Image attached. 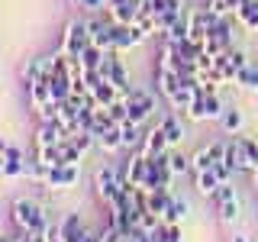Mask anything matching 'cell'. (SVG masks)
Segmentation results:
<instances>
[{
    "instance_id": "obj_1",
    "label": "cell",
    "mask_w": 258,
    "mask_h": 242,
    "mask_svg": "<svg viewBox=\"0 0 258 242\" xmlns=\"http://www.w3.org/2000/svg\"><path fill=\"white\" fill-rule=\"evenodd\" d=\"M10 220L20 232H32V236H45V232L52 229V226H48V213L29 197H16L10 204Z\"/></svg>"
},
{
    "instance_id": "obj_2",
    "label": "cell",
    "mask_w": 258,
    "mask_h": 242,
    "mask_svg": "<svg viewBox=\"0 0 258 242\" xmlns=\"http://www.w3.org/2000/svg\"><path fill=\"white\" fill-rule=\"evenodd\" d=\"M91 29H87V20H68L61 29V42H58V52L61 55H81L87 45H91Z\"/></svg>"
},
{
    "instance_id": "obj_3",
    "label": "cell",
    "mask_w": 258,
    "mask_h": 242,
    "mask_svg": "<svg viewBox=\"0 0 258 242\" xmlns=\"http://www.w3.org/2000/svg\"><path fill=\"white\" fill-rule=\"evenodd\" d=\"M184 113H187V119H194V123H210V119H220L226 113V107H223L220 94L213 91V94H200Z\"/></svg>"
},
{
    "instance_id": "obj_4",
    "label": "cell",
    "mask_w": 258,
    "mask_h": 242,
    "mask_svg": "<svg viewBox=\"0 0 258 242\" xmlns=\"http://www.w3.org/2000/svg\"><path fill=\"white\" fill-rule=\"evenodd\" d=\"M116 191H119V174H116V168H110V165L97 168V171H94V194H97V200L110 204V200L116 197Z\"/></svg>"
},
{
    "instance_id": "obj_5",
    "label": "cell",
    "mask_w": 258,
    "mask_h": 242,
    "mask_svg": "<svg viewBox=\"0 0 258 242\" xmlns=\"http://www.w3.org/2000/svg\"><path fill=\"white\" fill-rule=\"evenodd\" d=\"M145 32L136 26V23H113V52H126V48H136L139 42H145Z\"/></svg>"
},
{
    "instance_id": "obj_6",
    "label": "cell",
    "mask_w": 258,
    "mask_h": 242,
    "mask_svg": "<svg viewBox=\"0 0 258 242\" xmlns=\"http://www.w3.org/2000/svg\"><path fill=\"white\" fill-rule=\"evenodd\" d=\"M97 75H100V81H110V84H116L119 91H129V75H126V68H123V62L116 58V52H107V58H103V65L97 68Z\"/></svg>"
},
{
    "instance_id": "obj_7",
    "label": "cell",
    "mask_w": 258,
    "mask_h": 242,
    "mask_svg": "<svg viewBox=\"0 0 258 242\" xmlns=\"http://www.w3.org/2000/svg\"><path fill=\"white\" fill-rule=\"evenodd\" d=\"M78 171L81 165H58V168H48V177H45V188L52 191H68L78 184Z\"/></svg>"
},
{
    "instance_id": "obj_8",
    "label": "cell",
    "mask_w": 258,
    "mask_h": 242,
    "mask_svg": "<svg viewBox=\"0 0 258 242\" xmlns=\"http://www.w3.org/2000/svg\"><path fill=\"white\" fill-rule=\"evenodd\" d=\"M58 229V236L64 242H87V236H91V229L84 226V220H81L78 213H68V216H61V223L55 226Z\"/></svg>"
},
{
    "instance_id": "obj_9",
    "label": "cell",
    "mask_w": 258,
    "mask_h": 242,
    "mask_svg": "<svg viewBox=\"0 0 258 242\" xmlns=\"http://www.w3.org/2000/svg\"><path fill=\"white\" fill-rule=\"evenodd\" d=\"M26 97H29V107L32 110H42L48 100H55L52 97V78H39V81H29L26 84Z\"/></svg>"
},
{
    "instance_id": "obj_10",
    "label": "cell",
    "mask_w": 258,
    "mask_h": 242,
    "mask_svg": "<svg viewBox=\"0 0 258 242\" xmlns=\"http://www.w3.org/2000/svg\"><path fill=\"white\" fill-rule=\"evenodd\" d=\"M64 142V126L58 119H42L36 129V149H45V145H58Z\"/></svg>"
},
{
    "instance_id": "obj_11",
    "label": "cell",
    "mask_w": 258,
    "mask_h": 242,
    "mask_svg": "<svg viewBox=\"0 0 258 242\" xmlns=\"http://www.w3.org/2000/svg\"><path fill=\"white\" fill-rule=\"evenodd\" d=\"M123 100V91H119L116 84H110V81H97L91 84V103L94 107H110V103Z\"/></svg>"
},
{
    "instance_id": "obj_12",
    "label": "cell",
    "mask_w": 258,
    "mask_h": 242,
    "mask_svg": "<svg viewBox=\"0 0 258 242\" xmlns=\"http://www.w3.org/2000/svg\"><path fill=\"white\" fill-rule=\"evenodd\" d=\"M165 149H168L165 129L155 123V129H149V133H145V139H142V145H139L136 152H139V155H145V158H152V155H158V152H165Z\"/></svg>"
},
{
    "instance_id": "obj_13",
    "label": "cell",
    "mask_w": 258,
    "mask_h": 242,
    "mask_svg": "<svg viewBox=\"0 0 258 242\" xmlns=\"http://www.w3.org/2000/svg\"><path fill=\"white\" fill-rule=\"evenodd\" d=\"M223 161L232 168V171H248V158H245V149H242V136H236L232 142H226Z\"/></svg>"
},
{
    "instance_id": "obj_14",
    "label": "cell",
    "mask_w": 258,
    "mask_h": 242,
    "mask_svg": "<svg viewBox=\"0 0 258 242\" xmlns=\"http://www.w3.org/2000/svg\"><path fill=\"white\" fill-rule=\"evenodd\" d=\"M142 0H123V4L107 7V20L110 23H136V13H139Z\"/></svg>"
},
{
    "instance_id": "obj_15",
    "label": "cell",
    "mask_w": 258,
    "mask_h": 242,
    "mask_svg": "<svg viewBox=\"0 0 258 242\" xmlns=\"http://www.w3.org/2000/svg\"><path fill=\"white\" fill-rule=\"evenodd\" d=\"M158 126L165 129V139H168V149H174V145H181L184 139H187V133H184L181 119H177L174 113H168V116H161V119H158Z\"/></svg>"
},
{
    "instance_id": "obj_16",
    "label": "cell",
    "mask_w": 258,
    "mask_h": 242,
    "mask_svg": "<svg viewBox=\"0 0 258 242\" xmlns=\"http://www.w3.org/2000/svg\"><path fill=\"white\" fill-rule=\"evenodd\" d=\"M155 84H158V94L165 97V100H171V97L177 94V87H181V75L177 71H155Z\"/></svg>"
},
{
    "instance_id": "obj_17",
    "label": "cell",
    "mask_w": 258,
    "mask_h": 242,
    "mask_svg": "<svg viewBox=\"0 0 258 242\" xmlns=\"http://www.w3.org/2000/svg\"><path fill=\"white\" fill-rule=\"evenodd\" d=\"M145 194H149V213L165 216L168 207H171V200H174L171 188H158V191H145Z\"/></svg>"
},
{
    "instance_id": "obj_18",
    "label": "cell",
    "mask_w": 258,
    "mask_h": 242,
    "mask_svg": "<svg viewBox=\"0 0 258 242\" xmlns=\"http://www.w3.org/2000/svg\"><path fill=\"white\" fill-rule=\"evenodd\" d=\"M236 20H239L245 29L258 32V0H242V4L236 7Z\"/></svg>"
},
{
    "instance_id": "obj_19",
    "label": "cell",
    "mask_w": 258,
    "mask_h": 242,
    "mask_svg": "<svg viewBox=\"0 0 258 242\" xmlns=\"http://www.w3.org/2000/svg\"><path fill=\"white\" fill-rule=\"evenodd\" d=\"M194 188H197V194H204V197H213L216 188H220V177H216L213 168H207V171H194Z\"/></svg>"
},
{
    "instance_id": "obj_20",
    "label": "cell",
    "mask_w": 258,
    "mask_h": 242,
    "mask_svg": "<svg viewBox=\"0 0 258 242\" xmlns=\"http://www.w3.org/2000/svg\"><path fill=\"white\" fill-rule=\"evenodd\" d=\"M119 136H123V149H139L142 139H145V133H142V126L139 123H133V119H126V123H119Z\"/></svg>"
},
{
    "instance_id": "obj_21",
    "label": "cell",
    "mask_w": 258,
    "mask_h": 242,
    "mask_svg": "<svg viewBox=\"0 0 258 242\" xmlns=\"http://www.w3.org/2000/svg\"><path fill=\"white\" fill-rule=\"evenodd\" d=\"M23 168H26V158H23V152L16 149V145H10L4 155V177H20Z\"/></svg>"
},
{
    "instance_id": "obj_22",
    "label": "cell",
    "mask_w": 258,
    "mask_h": 242,
    "mask_svg": "<svg viewBox=\"0 0 258 242\" xmlns=\"http://www.w3.org/2000/svg\"><path fill=\"white\" fill-rule=\"evenodd\" d=\"M177 65H181L177 45L165 39V45H161V52H158V68H161V71H177Z\"/></svg>"
},
{
    "instance_id": "obj_23",
    "label": "cell",
    "mask_w": 258,
    "mask_h": 242,
    "mask_svg": "<svg viewBox=\"0 0 258 242\" xmlns=\"http://www.w3.org/2000/svg\"><path fill=\"white\" fill-rule=\"evenodd\" d=\"M187 213H190V200L187 197H174L171 207H168V213L161 216V220H165V223H184Z\"/></svg>"
},
{
    "instance_id": "obj_24",
    "label": "cell",
    "mask_w": 258,
    "mask_h": 242,
    "mask_svg": "<svg viewBox=\"0 0 258 242\" xmlns=\"http://www.w3.org/2000/svg\"><path fill=\"white\" fill-rule=\"evenodd\" d=\"M245 65H248L245 52H239V48H229V52H226V68H223L226 81H236V71H239V68H245Z\"/></svg>"
},
{
    "instance_id": "obj_25",
    "label": "cell",
    "mask_w": 258,
    "mask_h": 242,
    "mask_svg": "<svg viewBox=\"0 0 258 242\" xmlns=\"http://www.w3.org/2000/svg\"><path fill=\"white\" fill-rule=\"evenodd\" d=\"M36 158L42 161L45 168H58V165H64V158H61V142H58V145H45V149H36Z\"/></svg>"
},
{
    "instance_id": "obj_26",
    "label": "cell",
    "mask_w": 258,
    "mask_h": 242,
    "mask_svg": "<svg viewBox=\"0 0 258 242\" xmlns=\"http://www.w3.org/2000/svg\"><path fill=\"white\" fill-rule=\"evenodd\" d=\"M239 210H242L239 197H229V200H220V204H216V213H220V223H236V220H239Z\"/></svg>"
},
{
    "instance_id": "obj_27",
    "label": "cell",
    "mask_w": 258,
    "mask_h": 242,
    "mask_svg": "<svg viewBox=\"0 0 258 242\" xmlns=\"http://www.w3.org/2000/svg\"><path fill=\"white\" fill-rule=\"evenodd\" d=\"M97 149L100 152H123V136H119V126H113L110 133H103L97 139Z\"/></svg>"
},
{
    "instance_id": "obj_28",
    "label": "cell",
    "mask_w": 258,
    "mask_h": 242,
    "mask_svg": "<svg viewBox=\"0 0 258 242\" xmlns=\"http://www.w3.org/2000/svg\"><path fill=\"white\" fill-rule=\"evenodd\" d=\"M220 123H223L226 133H232V136H236L239 129H242V123H245V119H242V110H236V107H226V113L220 116Z\"/></svg>"
},
{
    "instance_id": "obj_29",
    "label": "cell",
    "mask_w": 258,
    "mask_h": 242,
    "mask_svg": "<svg viewBox=\"0 0 258 242\" xmlns=\"http://www.w3.org/2000/svg\"><path fill=\"white\" fill-rule=\"evenodd\" d=\"M236 84L248 87V91H258V68H255L252 62H248L245 68H239V71H236Z\"/></svg>"
},
{
    "instance_id": "obj_30",
    "label": "cell",
    "mask_w": 258,
    "mask_h": 242,
    "mask_svg": "<svg viewBox=\"0 0 258 242\" xmlns=\"http://www.w3.org/2000/svg\"><path fill=\"white\" fill-rule=\"evenodd\" d=\"M165 39H168V42H181V39H190V23H187V13H184L181 20H177L174 26L165 32Z\"/></svg>"
},
{
    "instance_id": "obj_31",
    "label": "cell",
    "mask_w": 258,
    "mask_h": 242,
    "mask_svg": "<svg viewBox=\"0 0 258 242\" xmlns=\"http://www.w3.org/2000/svg\"><path fill=\"white\" fill-rule=\"evenodd\" d=\"M190 165H194V171H207V168H213V165H216V158L210 155V149L204 145V149H197V152L190 155Z\"/></svg>"
},
{
    "instance_id": "obj_32",
    "label": "cell",
    "mask_w": 258,
    "mask_h": 242,
    "mask_svg": "<svg viewBox=\"0 0 258 242\" xmlns=\"http://www.w3.org/2000/svg\"><path fill=\"white\" fill-rule=\"evenodd\" d=\"M171 171H174V177H184L187 171H194L190 158H187V155H181V152H171Z\"/></svg>"
},
{
    "instance_id": "obj_33",
    "label": "cell",
    "mask_w": 258,
    "mask_h": 242,
    "mask_svg": "<svg viewBox=\"0 0 258 242\" xmlns=\"http://www.w3.org/2000/svg\"><path fill=\"white\" fill-rule=\"evenodd\" d=\"M39 78H45V75H42V62H39V58H29L26 65H23V84L39 81Z\"/></svg>"
},
{
    "instance_id": "obj_34",
    "label": "cell",
    "mask_w": 258,
    "mask_h": 242,
    "mask_svg": "<svg viewBox=\"0 0 258 242\" xmlns=\"http://www.w3.org/2000/svg\"><path fill=\"white\" fill-rule=\"evenodd\" d=\"M242 149H245V158H248V171H255L258 168V142L242 136Z\"/></svg>"
},
{
    "instance_id": "obj_35",
    "label": "cell",
    "mask_w": 258,
    "mask_h": 242,
    "mask_svg": "<svg viewBox=\"0 0 258 242\" xmlns=\"http://www.w3.org/2000/svg\"><path fill=\"white\" fill-rule=\"evenodd\" d=\"M71 4H78L81 10H87V13H100V10H107V0H71Z\"/></svg>"
},
{
    "instance_id": "obj_36",
    "label": "cell",
    "mask_w": 258,
    "mask_h": 242,
    "mask_svg": "<svg viewBox=\"0 0 258 242\" xmlns=\"http://www.w3.org/2000/svg\"><path fill=\"white\" fill-rule=\"evenodd\" d=\"M213 171H216V177H220V184H229V181H232V174H236L229 165H226V161H216Z\"/></svg>"
},
{
    "instance_id": "obj_37",
    "label": "cell",
    "mask_w": 258,
    "mask_h": 242,
    "mask_svg": "<svg viewBox=\"0 0 258 242\" xmlns=\"http://www.w3.org/2000/svg\"><path fill=\"white\" fill-rule=\"evenodd\" d=\"M181 223H165V242H181Z\"/></svg>"
},
{
    "instance_id": "obj_38",
    "label": "cell",
    "mask_w": 258,
    "mask_h": 242,
    "mask_svg": "<svg viewBox=\"0 0 258 242\" xmlns=\"http://www.w3.org/2000/svg\"><path fill=\"white\" fill-rule=\"evenodd\" d=\"M229 197H236V191H232V184H220V188H216V194L210 200H213V204H220V200H229Z\"/></svg>"
},
{
    "instance_id": "obj_39",
    "label": "cell",
    "mask_w": 258,
    "mask_h": 242,
    "mask_svg": "<svg viewBox=\"0 0 258 242\" xmlns=\"http://www.w3.org/2000/svg\"><path fill=\"white\" fill-rule=\"evenodd\" d=\"M204 10L216 13V16H229V7H226V0H207V7H204Z\"/></svg>"
},
{
    "instance_id": "obj_40",
    "label": "cell",
    "mask_w": 258,
    "mask_h": 242,
    "mask_svg": "<svg viewBox=\"0 0 258 242\" xmlns=\"http://www.w3.org/2000/svg\"><path fill=\"white\" fill-rule=\"evenodd\" d=\"M45 242H64V239L58 236V229H55V226H52V229L45 232Z\"/></svg>"
},
{
    "instance_id": "obj_41",
    "label": "cell",
    "mask_w": 258,
    "mask_h": 242,
    "mask_svg": "<svg viewBox=\"0 0 258 242\" xmlns=\"http://www.w3.org/2000/svg\"><path fill=\"white\" fill-rule=\"evenodd\" d=\"M7 149H10V142H7L4 136H0V155H7Z\"/></svg>"
},
{
    "instance_id": "obj_42",
    "label": "cell",
    "mask_w": 258,
    "mask_h": 242,
    "mask_svg": "<svg viewBox=\"0 0 258 242\" xmlns=\"http://www.w3.org/2000/svg\"><path fill=\"white\" fill-rule=\"evenodd\" d=\"M242 4V0H226V7H229V13H236V7Z\"/></svg>"
},
{
    "instance_id": "obj_43",
    "label": "cell",
    "mask_w": 258,
    "mask_h": 242,
    "mask_svg": "<svg viewBox=\"0 0 258 242\" xmlns=\"http://www.w3.org/2000/svg\"><path fill=\"white\" fill-rule=\"evenodd\" d=\"M252 181H255V191H258V168H255V171H252Z\"/></svg>"
},
{
    "instance_id": "obj_44",
    "label": "cell",
    "mask_w": 258,
    "mask_h": 242,
    "mask_svg": "<svg viewBox=\"0 0 258 242\" xmlns=\"http://www.w3.org/2000/svg\"><path fill=\"white\" fill-rule=\"evenodd\" d=\"M232 242H248V239L245 236H232Z\"/></svg>"
},
{
    "instance_id": "obj_45",
    "label": "cell",
    "mask_w": 258,
    "mask_h": 242,
    "mask_svg": "<svg viewBox=\"0 0 258 242\" xmlns=\"http://www.w3.org/2000/svg\"><path fill=\"white\" fill-rule=\"evenodd\" d=\"M0 177H4V155H0Z\"/></svg>"
},
{
    "instance_id": "obj_46",
    "label": "cell",
    "mask_w": 258,
    "mask_h": 242,
    "mask_svg": "<svg viewBox=\"0 0 258 242\" xmlns=\"http://www.w3.org/2000/svg\"><path fill=\"white\" fill-rule=\"evenodd\" d=\"M0 242H13V239H10V236H0Z\"/></svg>"
}]
</instances>
